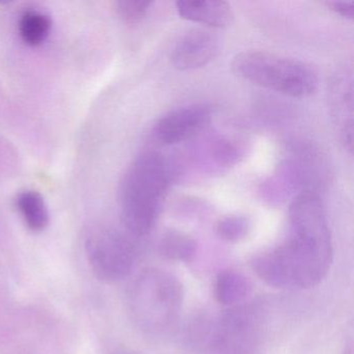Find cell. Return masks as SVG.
I'll return each mask as SVG.
<instances>
[{
    "label": "cell",
    "mask_w": 354,
    "mask_h": 354,
    "mask_svg": "<svg viewBox=\"0 0 354 354\" xmlns=\"http://www.w3.org/2000/svg\"><path fill=\"white\" fill-rule=\"evenodd\" d=\"M326 212L318 194H298L289 209L287 239L252 259V270L270 287L310 289L326 277L333 263Z\"/></svg>",
    "instance_id": "1"
},
{
    "label": "cell",
    "mask_w": 354,
    "mask_h": 354,
    "mask_svg": "<svg viewBox=\"0 0 354 354\" xmlns=\"http://www.w3.org/2000/svg\"><path fill=\"white\" fill-rule=\"evenodd\" d=\"M171 167L155 151L138 155L126 169L120 185L122 221L132 235H148L159 215L169 192Z\"/></svg>",
    "instance_id": "2"
},
{
    "label": "cell",
    "mask_w": 354,
    "mask_h": 354,
    "mask_svg": "<svg viewBox=\"0 0 354 354\" xmlns=\"http://www.w3.org/2000/svg\"><path fill=\"white\" fill-rule=\"evenodd\" d=\"M183 300V285L174 273L161 268L146 269L132 285L130 310L140 329L158 335L175 324Z\"/></svg>",
    "instance_id": "3"
},
{
    "label": "cell",
    "mask_w": 354,
    "mask_h": 354,
    "mask_svg": "<svg viewBox=\"0 0 354 354\" xmlns=\"http://www.w3.org/2000/svg\"><path fill=\"white\" fill-rule=\"evenodd\" d=\"M232 69L242 80L292 98H308L318 88V75L308 64L267 51H243Z\"/></svg>",
    "instance_id": "4"
},
{
    "label": "cell",
    "mask_w": 354,
    "mask_h": 354,
    "mask_svg": "<svg viewBox=\"0 0 354 354\" xmlns=\"http://www.w3.org/2000/svg\"><path fill=\"white\" fill-rule=\"evenodd\" d=\"M263 314L258 304L234 306L215 324L210 346L214 354H252L260 339Z\"/></svg>",
    "instance_id": "5"
},
{
    "label": "cell",
    "mask_w": 354,
    "mask_h": 354,
    "mask_svg": "<svg viewBox=\"0 0 354 354\" xmlns=\"http://www.w3.org/2000/svg\"><path fill=\"white\" fill-rule=\"evenodd\" d=\"M86 254L93 271L105 281L123 279L136 264L134 246L125 236L113 230L91 232L86 240Z\"/></svg>",
    "instance_id": "6"
},
{
    "label": "cell",
    "mask_w": 354,
    "mask_h": 354,
    "mask_svg": "<svg viewBox=\"0 0 354 354\" xmlns=\"http://www.w3.org/2000/svg\"><path fill=\"white\" fill-rule=\"evenodd\" d=\"M213 109L207 103H192L163 115L154 134L165 145H176L198 136L212 120Z\"/></svg>",
    "instance_id": "7"
},
{
    "label": "cell",
    "mask_w": 354,
    "mask_h": 354,
    "mask_svg": "<svg viewBox=\"0 0 354 354\" xmlns=\"http://www.w3.org/2000/svg\"><path fill=\"white\" fill-rule=\"evenodd\" d=\"M221 41L214 32L207 30H192L176 43L171 61L180 71H192L208 65L218 55Z\"/></svg>",
    "instance_id": "8"
},
{
    "label": "cell",
    "mask_w": 354,
    "mask_h": 354,
    "mask_svg": "<svg viewBox=\"0 0 354 354\" xmlns=\"http://www.w3.org/2000/svg\"><path fill=\"white\" fill-rule=\"evenodd\" d=\"M330 109L339 140L346 150H353V86L351 74H339L330 91Z\"/></svg>",
    "instance_id": "9"
},
{
    "label": "cell",
    "mask_w": 354,
    "mask_h": 354,
    "mask_svg": "<svg viewBox=\"0 0 354 354\" xmlns=\"http://www.w3.org/2000/svg\"><path fill=\"white\" fill-rule=\"evenodd\" d=\"M180 17L212 28H223L234 21L231 6L219 0H183L176 3Z\"/></svg>",
    "instance_id": "10"
},
{
    "label": "cell",
    "mask_w": 354,
    "mask_h": 354,
    "mask_svg": "<svg viewBox=\"0 0 354 354\" xmlns=\"http://www.w3.org/2000/svg\"><path fill=\"white\" fill-rule=\"evenodd\" d=\"M250 279L239 271L225 270L217 275L215 297L223 306H237L252 294Z\"/></svg>",
    "instance_id": "11"
},
{
    "label": "cell",
    "mask_w": 354,
    "mask_h": 354,
    "mask_svg": "<svg viewBox=\"0 0 354 354\" xmlns=\"http://www.w3.org/2000/svg\"><path fill=\"white\" fill-rule=\"evenodd\" d=\"M16 204L26 225L32 231H43L48 225L50 218L48 206L40 192L24 190L18 194Z\"/></svg>",
    "instance_id": "12"
},
{
    "label": "cell",
    "mask_w": 354,
    "mask_h": 354,
    "mask_svg": "<svg viewBox=\"0 0 354 354\" xmlns=\"http://www.w3.org/2000/svg\"><path fill=\"white\" fill-rule=\"evenodd\" d=\"M158 248L159 254L167 260L189 263L196 256V242L192 236L171 229L162 234Z\"/></svg>",
    "instance_id": "13"
},
{
    "label": "cell",
    "mask_w": 354,
    "mask_h": 354,
    "mask_svg": "<svg viewBox=\"0 0 354 354\" xmlns=\"http://www.w3.org/2000/svg\"><path fill=\"white\" fill-rule=\"evenodd\" d=\"M53 21L47 14L40 11L26 12L20 17L18 30L22 41L30 46L43 44L50 34Z\"/></svg>",
    "instance_id": "14"
},
{
    "label": "cell",
    "mask_w": 354,
    "mask_h": 354,
    "mask_svg": "<svg viewBox=\"0 0 354 354\" xmlns=\"http://www.w3.org/2000/svg\"><path fill=\"white\" fill-rule=\"evenodd\" d=\"M252 230V221L245 215H229L217 223V235L227 242H239L245 239Z\"/></svg>",
    "instance_id": "15"
},
{
    "label": "cell",
    "mask_w": 354,
    "mask_h": 354,
    "mask_svg": "<svg viewBox=\"0 0 354 354\" xmlns=\"http://www.w3.org/2000/svg\"><path fill=\"white\" fill-rule=\"evenodd\" d=\"M152 3L144 0H122L115 3L119 17L128 24H140L148 15Z\"/></svg>",
    "instance_id": "16"
},
{
    "label": "cell",
    "mask_w": 354,
    "mask_h": 354,
    "mask_svg": "<svg viewBox=\"0 0 354 354\" xmlns=\"http://www.w3.org/2000/svg\"><path fill=\"white\" fill-rule=\"evenodd\" d=\"M329 10L341 16V17L346 18V19H353L354 17V1L348 0V1H327L325 3Z\"/></svg>",
    "instance_id": "17"
}]
</instances>
